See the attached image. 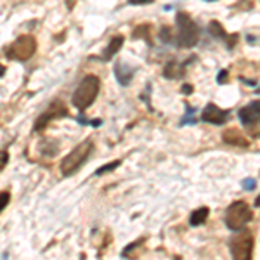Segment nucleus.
<instances>
[{
  "label": "nucleus",
  "instance_id": "10",
  "mask_svg": "<svg viewBox=\"0 0 260 260\" xmlns=\"http://www.w3.org/2000/svg\"><path fill=\"white\" fill-rule=\"evenodd\" d=\"M208 31H210V35L213 37V39L224 40L225 44H228V49H233L234 44L238 42V33H234V35L229 37L219 21H210V24H208Z\"/></svg>",
  "mask_w": 260,
  "mask_h": 260
},
{
  "label": "nucleus",
  "instance_id": "25",
  "mask_svg": "<svg viewBox=\"0 0 260 260\" xmlns=\"http://www.w3.org/2000/svg\"><path fill=\"white\" fill-rule=\"evenodd\" d=\"M255 207H260V196H258L257 200H255Z\"/></svg>",
  "mask_w": 260,
  "mask_h": 260
},
{
  "label": "nucleus",
  "instance_id": "15",
  "mask_svg": "<svg viewBox=\"0 0 260 260\" xmlns=\"http://www.w3.org/2000/svg\"><path fill=\"white\" fill-rule=\"evenodd\" d=\"M208 213H210V210H208L207 207H201L198 208V210H194L191 213V225H201V224H205V220L208 219Z\"/></svg>",
  "mask_w": 260,
  "mask_h": 260
},
{
  "label": "nucleus",
  "instance_id": "7",
  "mask_svg": "<svg viewBox=\"0 0 260 260\" xmlns=\"http://www.w3.org/2000/svg\"><path fill=\"white\" fill-rule=\"evenodd\" d=\"M231 111L229 110H222L217 104L213 103H208V106L205 108L203 113H201V120L207 121V123H212V125H224L228 123L229 118H231Z\"/></svg>",
  "mask_w": 260,
  "mask_h": 260
},
{
  "label": "nucleus",
  "instance_id": "19",
  "mask_svg": "<svg viewBox=\"0 0 260 260\" xmlns=\"http://www.w3.org/2000/svg\"><path fill=\"white\" fill-rule=\"evenodd\" d=\"M9 200H11V194L7 191H4V192H0V212L4 210V208L7 207V203H9Z\"/></svg>",
  "mask_w": 260,
  "mask_h": 260
},
{
  "label": "nucleus",
  "instance_id": "16",
  "mask_svg": "<svg viewBox=\"0 0 260 260\" xmlns=\"http://www.w3.org/2000/svg\"><path fill=\"white\" fill-rule=\"evenodd\" d=\"M160 39L163 44H170L174 40V33H172V28L170 26H163L160 30Z\"/></svg>",
  "mask_w": 260,
  "mask_h": 260
},
{
  "label": "nucleus",
  "instance_id": "1",
  "mask_svg": "<svg viewBox=\"0 0 260 260\" xmlns=\"http://www.w3.org/2000/svg\"><path fill=\"white\" fill-rule=\"evenodd\" d=\"M99 87H101L99 78L95 77V75H87V77L78 83L71 103H73L75 108H78V110H82V111L87 110V108L94 103V99L98 98Z\"/></svg>",
  "mask_w": 260,
  "mask_h": 260
},
{
  "label": "nucleus",
  "instance_id": "8",
  "mask_svg": "<svg viewBox=\"0 0 260 260\" xmlns=\"http://www.w3.org/2000/svg\"><path fill=\"white\" fill-rule=\"evenodd\" d=\"M66 113H68V111H66V106L61 103V101H52V104L49 106V110L45 113H42L40 118L37 120L35 130L39 132V130L44 128L52 118H62V116H66Z\"/></svg>",
  "mask_w": 260,
  "mask_h": 260
},
{
  "label": "nucleus",
  "instance_id": "12",
  "mask_svg": "<svg viewBox=\"0 0 260 260\" xmlns=\"http://www.w3.org/2000/svg\"><path fill=\"white\" fill-rule=\"evenodd\" d=\"M134 70L132 66H128L127 62L120 61L115 64V75H116V80H118L121 85H128L132 82V77H134Z\"/></svg>",
  "mask_w": 260,
  "mask_h": 260
},
{
  "label": "nucleus",
  "instance_id": "2",
  "mask_svg": "<svg viewBox=\"0 0 260 260\" xmlns=\"http://www.w3.org/2000/svg\"><path fill=\"white\" fill-rule=\"evenodd\" d=\"M177 45L180 49H191L198 44L200 30L187 12H179L177 14Z\"/></svg>",
  "mask_w": 260,
  "mask_h": 260
},
{
  "label": "nucleus",
  "instance_id": "13",
  "mask_svg": "<svg viewBox=\"0 0 260 260\" xmlns=\"http://www.w3.org/2000/svg\"><path fill=\"white\" fill-rule=\"evenodd\" d=\"M121 45H123V37L121 35H116V37H113L111 42L108 44V47L106 50H104V54H103V59L104 61H110L113 56H115L116 52L121 49Z\"/></svg>",
  "mask_w": 260,
  "mask_h": 260
},
{
  "label": "nucleus",
  "instance_id": "21",
  "mask_svg": "<svg viewBox=\"0 0 260 260\" xmlns=\"http://www.w3.org/2000/svg\"><path fill=\"white\" fill-rule=\"evenodd\" d=\"M7 160H9V154H7L6 151H2V153H0V170L7 165Z\"/></svg>",
  "mask_w": 260,
  "mask_h": 260
},
{
  "label": "nucleus",
  "instance_id": "26",
  "mask_svg": "<svg viewBox=\"0 0 260 260\" xmlns=\"http://www.w3.org/2000/svg\"><path fill=\"white\" fill-rule=\"evenodd\" d=\"M4 71H6V68H4V66H0V77H2V73Z\"/></svg>",
  "mask_w": 260,
  "mask_h": 260
},
{
  "label": "nucleus",
  "instance_id": "18",
  "mask_svg": "<svg viewBox=\"0 0 260 260\" xmlns=\"http://www.w3.org/2000/svg\"><path fill=\"white\" fill-rule=\"evenodd\" d=\"M187 110V113H186V118H184L182 121H180V125H186V123H196V118L192 115H194V110H192V108H189L187 106L186 108Z\"/></svg>",
  "mask_w": 260,
  "mask_h": 260
},
{
  "label": "nucleus",
  "instance_id": "4",
  "mask_svg": "<svg viewBox=\"0 0 260 260\" xmlns=\"http://www.w3.org/2000/svg\"><path fill=\"white\" fill-rule=\"evenodd\" d=\"M251 210L246 201H234L228 207L224 215V222L231 231H241L251 220Z\"/></svg>",
  "mask_w": 260,
  "mask_h": 260
},
{
  "label": "nucleus",
  "instance_id": "20",
  "mask_svg": "<svg viewBox=\"0 0 260 260\" xmlns=\"http://www.w3.org/2000/svg\"><path fill=\"white\" fill-rule=\"evenodd\" d=\"M241 184H243V189L251 191V189H255V186H257V180H255V179H245Z\"/></svg>",
  "mask_w": 260,
  "mask_h": 260
},
{
  "label": "nucleus",
  "instance_id": "24",
  "mask_svg": "<svg viewBox=\"0 0 260 260\" xmlns=\"http://www.w3.org/2000/svg\"><path fill=\"white\" fill-rule=\"evenodd\" d=\"M182 92H184V94H191V92H192V87H191V85H184V87H182Z\"/></svg>",
  "mask_w": 260,
  "mask_h": 260
},
{
  "label": "nucleus",
  "instance_id": "28",
  "mask_svg": "<svg viewBox=\"0 0 260 260\" xmlns=\"http://www.w3.org/2000/svg\"><path fill=\"white\" fill-rule=\"evenodd\" d=\"M257 92H258V94H260V89H257Z\"/></svg>",
  "mask_w": 260,
  "mask_h": 260
},
{
  "label": "nucleus",
  "instance_id": "5",
  "mask_svg": "<svg viewBox=\"0 0 260 260\" xmlns=\"http://www.w3.org/2000/svg\"><path fill=\"white\" fill-rule=\"evenodd\" d=\"M37 50V40L31 35H23L9 49L6 50V56L14 61H28Z\"/></svg>",
  "mask_w": 260,
  "mask_h": 260
},
{
  "label": "nucleus",
  "instance_id": "9",
  "mask_svg": "<svg viewBox=\"0 0 260 260\" xmlns=\"http://www.w3.org/2000/svg\"><path fill=\"white\" fill-rule=\"evenodd\" d=\"M238 116L245 127H253L260 123V101H251L248 106L241 108Z\"/></svg>",
  "mask_w": 260,
  "mask_h": 260
},
{
  "label": "nucleus",
  "instance_id": "22",
  "mask_svg": "<svg viewBox=\"0 0 260 260\" xmlns=\"http://www.w3.org/2000/svg\"><path fill=\"white\" fill-rule=\"evenodd\" d=\"M217 82L219 83H225L228 82V70H222L219 73V77H217Z\"/></svg>",
  "mask_w": 260,
  "mask_h": 260
},
{
  "label": "nucleus",
  "instance_id": "11",
  "mask_svg": "<svg viewBox=\"0 0 260 260\" xmlns=\"http://www.w3.org/2000/svg\"><path fill=\"white\" fill-rule=\"evenodd\" d=\"M222 141H224L225 144H229V146H240V148H246V146L250 144V142L246 141V137L236 128H228V130H225V132L222 134Z\"/></svg>",
  "mask_w": 260,
  "mask_h": 260
},
{
  "label": "nucleus",
  "instance_id": "27",
  "mask_svg": "<svg viewBox=\"0 0 260 260\" xmlns=\"http://www.w3.org/2000/svg\"><path fill=\"white\" fill-rule=\"evenodd\" d=\"M207 2H215V0H207Z\"/></svg>",
  "mask_w": 260,
  "mask_h": 260
},
{
  "label": "nucleus",
  "instance_id": "17",
  "mask_svg": "<svg viewBox=\"0 0 260 260\" xmlns=\"http://www.w3.org/2000/svg\"><path fill=\"white\" fill-rule=\"evenodd\" d=\"M116 167H120V161L116 160V161H113V163H108V165H104V167H101V169L98 170V175H103V174H108V172H111V170H115Z\"/></svg>",
  "mask_w": 260,
  "mask_h": 260
},
{
  "label": "nucleus",
  "instance_id": "3",
  "mask_svg": "<svg viewBox=\"0 0 260 260\" xmlns=\"http://www.w3.org/2000/svg\"><path fill=\"white\" fill-rule=\"evenodd\" d=\"M94 151V144L92 141H83L77 146L70 154H66L61 161V172L62 175H73L83 163L87 161V158L90 156V153Z\"/></svg>",
  "mask_w": 260,
  "mask_h": 260
},
{
  "label": "nucleus",
  "instance_id": "23",
  "mask_svg": "<svg viewBox=\"0 0 260 260\" xmlns=\"http://www.w3.org/2000/svg\"><path fill=\"white\" fill-rule=\"evenodd\" d=\"M153 0H128V4H149Z\"/></svg>",
  "mask_w": 260,
  "mask_h": 260
},
{
  "label": "nucleus",
  "instance_id": "6",
  "mask_svg": "<svg viewBox=\"0 0 260 260\" xmlns=\"http://www.w3.org/2000/svg\"><path fill=\"white\" fill-rule=\"evenodd\" d=\"M251 251H253V236L248 231H243L231 240L233 260H251Z\"/></svg>",
  "mask_w": 260,
  "mask_h": 260
},
{
  "label": "nucleus",
  "instance_id": "14",
  "mask_svg": "<svg viewBox=\"0 0 260 260\" xmlns=\"http://www.w3.org/2000/svg\"><path fill=\"white\" fill-rule=\"evenodd\" d=\"M182 73H184V68L177 61H170L169 64L165 66V71H163L165 78H179V77H182Z\"/></svg>",
  "mask_w": 260,
  "mask_h": 260
}]
</instances>
